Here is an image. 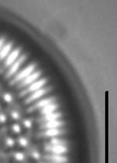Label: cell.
Wrapping results in <instances>:
<instances>
[{"mask_svg": "<svg viewBox=\"0 0 117 163\" xmlns=\"http://www.w3.org/2000/svg\"><path fill=\"white\" fill-rule=\"evenodd\" d=\"M55 100V98H45V99H43V100H40V101H38L37 103H36L34 106L30 107V108L28 109V111H29V112H32V111L35 110V109L44 108L45 106H48V105H50V104H52Z\"/></svg>", "mask_w": 117, "mask_h": 163, "instance_id": "cell-6", "label": "cell"}, {"mask_svg": "<svg viewBox=\"0 0 117 163\" xmlns=\"http://www.w3.org/2000/svg\"><path fill=\"white\" fill-rule=\"evenodd\" d=\"M64 122L63 121H47L46 123H45L44 124L40 126V128L45 129V128H47V129H50V128H58L61 127V126H63L64 124Z\"/></svg>", "mask_w": 117, "mask_h": 163, "instance_id": "cell-10", "label": "cell"}, {"mask_svg": "<svg viewBox=\"0 0 117 163\" xmlns=\"http://www.w3.org/2000/svg\"><path fill=\"white\" fill-rule=\"evenodd\" d=\"M45 150H46V151L52 152L54 154H62L67 152V148L65 146H52L47 144L45 146Z\"/></svg>", "mask_w": 117, "mask_h": 163, "instance_id": "cell-5", "label": "cell"}, {"mask_svg": "<svg viewBox=\"0 0 117 163\" xmlns=\"http://www.w3.org/2000/svg\"><path fill=\"white\" fill-rule=\"evenodd\" d=\"M62 114L60 113H49L47 115H45L44 117L40 119V121L43 122H47V121H56L57 119L61 117Z\"/></svg>", "mask_w": 117, "mask_h": 163, "instance_id": "cell-14", "label": "cell"}, {"mask_svg": "<svg viewBox=\"0 0 117 163\" xmlns=\"http://www.w3.org/2000/svg\"><path fill=\"white\" fill-rule=\"evenodd\" d=\"M12 48V43H7L6 45H5V46L2 48L1 51H0V60H2L3 59H5L6 56L8 55L9 52L11 50Z\"/></svg>", "mask_w": 117, "mask_h": 163, "instance_id": "cell-13", "label": "cell"}, {"mask_svg": "<svg viewBox=\"0 0 117 163\" xmlns=\"http://www.w3.org/2000/svg\"><path fill=\"white\" fill-rule=\"evenodd\" d=\"M6 121V116L3 113H0V123H4Z\"/></svg>", "mask_w": 117, "mask_h": 163, "instance_id": "cell-23", "label": "cell"}, {"mask_svg": "<svg viewBox=\"0 0 117 163\" xmlns=\"http://www.w3.org/2000/svg\"><path fill=\"white\" fill-rule=\"evenodd\" d=\"M51 90H52V88L51 87H46L44 88V89H40V90H38L33 92V93L25 100V104H29V103L32 102L33 101H35L37 100V99H38V98H41L42 96L45 95V94H46L48 91Z\"/></svg>", "mask_w": 117, "mask_h": 163, "instance_id": "cell-4", "label": "cell"}, {"mask_svg": "<svg viewBox=\"0 0 117 163\" xmlns=\"http://www.w3.org/2000/svg\"><path fill=\"white\" fill-rule=\"evenodd\" d=\"M63 133H64L63 131L58 129V128H50L41 133V136H45V137H55V136L62 135Z\"/></svg>", "mask_w": 117, "mask_h": 163, "instance_id": "cell-11", "label": "cell"}, {"mask_svg": "<svg viewBox=\"0 0 117 163\" xmlns=\"http://www.w3.org/2000/svg\"><path fill=\"white\" fill-rule=\"evenodd\" d=\"M45 159L52 162L53 163H65L67 162V158L65 156H62L60 154H52V155H45L44 157Z\"/></svg>", "mask_w": 117, "mask_h": 163, "instance_id": "cell-9", "label": "cell"}, {"mask_svg": "<svg viewBox=\"0 0 117 163\" xmlns=\"http://www.w3.org/2000/svg\"><path fill=\"white\" fill-rule=\"evenodd\" d=\"M32 156L34 158H36V159H38V158H40V154L38 153V152H37V151H34V152L32 154Z\"/></svg>", "mask_w": 117, "mask_h": 163, "instance_id": "cell-24", "label": "cell"}, {"mask_svg": "<svg viewBox=\"0 0 117 163\" xmlns=\"http://www.w3.org/2000/svg\"><path fill=\"white\" fill-rule=\"evenodd\" d=\"M67 144V142L66 140L57 138H52L50 141V145L52 146H65Z\"/></svg>", "mask_w": 117, "mask_h": 163, "instance_id": "cell-15", "label": "cell"}, {"mask_svg": "<svg viewBox=\"0 0 117 163\" xmlns=\"http://www.w3.org/2000/svg\"><path fill=\"white\" fill-rule=\"evenodd\" d=\"M23 124H24V126H25V128H30L32 127V121H30V120H25Z\"/></svg>", "mask_w": 117, "mask_h": 163, "instance_id": "cell-21", "label": "cell"}, {"mask_svg": "<svg viewBox=\"0 0 117 163\" xmlns=\"http://www.w3.org/2000/svg\"><path fill=\"white\" fill-rule=\"evenodd\" d=\"M4 42H5V39H4L3 37L0 38V51H1V49H2V47H3Z\"/></svg>", "mask_w": 117, "mask_h": 163, "instance_id": "cell-25", "label": "cell"}, {"mask_svg": "<svg viewBox=\"0 0 117 163\" xmlns=\"http://www.w3.org/2000/svg\"><path fill=\"white\" fill-rule=\"evenodd\" d=\"M20 48H16L14 50L11 52L10 54L7 55V58H6V60L5 63H4V66H5L6 67H10L13 64V63H14L16 60L18 59V57L19 56V54H20Z\"/></svg>", "mask_w": 117, "mask_h": 163, "instance_id": "cell-7", "label": "cell"}, {"mask_svg": "<svg viewBox=\"0 0 117 163\" xmlns=\"http://www.w3.org/2000/svg\"><path fill=\"white\" fill-rule=\"evenodd\" d=\"M26 55H21L20 57L18 58L17 60L15 61L14 63H13L12 66H10V69L8 70L7 75H6V78H10L12 75H14L15 73L18 71V70L19 69V67H21V65L24 63V61L26 60Z\"/></svg>", "mask_w": 117, "mask_h": 163, "instance_id": "cell-3", "label": "cell"}, {"mask_svg": "<svg viewBox=\"0 0 117 163\" xmlns=\"http://www.w3.org/2000/svg\"><path fill=\"white\" fill-rule=\"evenodd\" d=\"M12 130H13V131L15 133H20V131H21L20 125H19V124H14L12 126Z\"/></svg>", "mask_w": 117, "mask_h": 163, "instance_id": "cell-18", "label": "cell"}, {"mask_svg": "<svg viewBox=\"0 0 117 163\" xmlns=\"http://www.w3.org/2000/svg\"><path fill=\"white\" fill-rule=\"evenodd\" d=\"M18 143L20 144L22 146H26L28 145V141L27 139L24 137H20L18 139Z\"/></svg>", "mask_w": 117, "mask_h": 163, "instance_id": "cell-17", "label": "cell"}, {"mask_svg": "<svg viewBox=\"0 0 117 163\" xmlns=\"http://www.w3.org/2000/svg\"><path fill=\"white\" fill-rule=\"evenodd\" d=\"M41 72L40 71H37V72L33 73V74H31L29 75L26 77L25 79H23V81H22V83L18 85V88L24 87L25 85H29L30 83H32L34 81H36L39 77H40Z\"/></svg>", "mask_w": 117, "mask_h": 163, "instance_id": "cell-8", "label": "cell"}, {"mask_svg": "<svg viewBox=\"0 0 117 163\" xmlns=\"http://www.w3.org/2000/svg\"><path fill=\"white\" fill-rule=\"evenodd\" d=\"M59 106L56 105V104H50L48 106H45L44 108H42L41 111H40V113L42 114V115H47V114H49V113H52L55 109H57Z\"/></svg>", "mask_w": 117, "mask_h": 163, "instance_id": "cell-12", "label": "cell"}, {"mask_svg": "<svg viewBox=\"0 0 117 163\" xmlns=\"http://www.w3.org/2000/svg\"><path fill=\"white\" fill-rule=\"evenodd\" d=\"M35 67V64H30L29 66H28L27 67L25 68L24 70H22L19 74H18V75H16V77L14 78V80L10 83V84H11V85H14V84H15L16 83H18V82H21V81H22L23 79H25L26 77H28L29 75H31V73L33 71Z\"/></svg>", "mask_w": 117, "mask_h": 163, "instance_id": "cell-1", "label": "cell"}, {"mask_svg": "<svg viewBox=\"0 0 117 163\" xmlns=\"http://www.w3.org/2000/svg\"><path fill=\"white\" fill-rule=\"evenodd\" d=\"M3 100L5 101L6 102H7V103L11 102L13 100L12 95H11L10 93H6L5 94L3 95Z\"/></svg>", "mask_w": 117, "mask_h": 163, "instance_id": "cell-16", "label": "cell"}, {"mask_svg": "<svg viewBox=\"0 0 117 163\" xmlns=\"http://www.w3.org/2000/svg\"><path fill=\"white\" fill-rule=\"evenodd\" d=\"M40 163H47V162H40Z\"/></svg>", "mask_w": 117, "mask_h": 163, "instance_id": "cell-26", "label": "cell"}, {"mask_svg": "<svg viewBox=\"0 0 117 163\" xmlns=\"http://www.w3.org/2000/svg\"><path fill=\"white\" fill-rule=\"evenodd\" d=\"M14 158L16 160L18 161H22L24 159V154L21 152H18L14 154Z\"/></svg>", "mask_w": 117, "mask_h": 163, "instance_id": "cell-19", "label": "cell"}, {"mask_svg": "<svg viewBox=\"0 0 117 163\" xmlns=\"http://www.w3.org/2000/svg\"><path fill=\"white\" fill-rule=\"evenodd\" d=\"M46 83H47V79H46V78H43V79H40V80L39 81H37L35 83H32V85H30L26 90H23L22 92L21 93L20 96L21 97H22V96L26 95L27 93H31V92H35V91L40 90V88L42 87L43 85H45Z\"/></svg>", "mask_w": 117, "mask_h": 163, "instance_id": "cell-2", "label": "cell"}, {"mask_svg": "<svg viewBox=\"0 0 117 163\" xmlns=\"http://www.w3.org/2000/svg\"><path fill=\"white\" fill-rule=\"evenodd\" d=\"M6 144L8 146H13L14 145V141L13 139L8 137V138L6 139Z\"/></svg>", "mask_w": 117, "mask_h": 163, "instance_id": "cell-20", "label": "cell"}, {"mask_svg": "<svg viewBox=\"0 0 117 163\" xmlns=\"http://www.w3.org/2000/svg\"><path fill=\"white\" fill-rule=\"evenodd\" d=\"M11 116H12L13 119H14V120H18L19 119V113L18 112H16V111H13L12 113H11Z\"/></svg>", "mask_w": 117, "mask_h": 163, "instance_id": "cell-22", "label": "cell"}]
</instances>
